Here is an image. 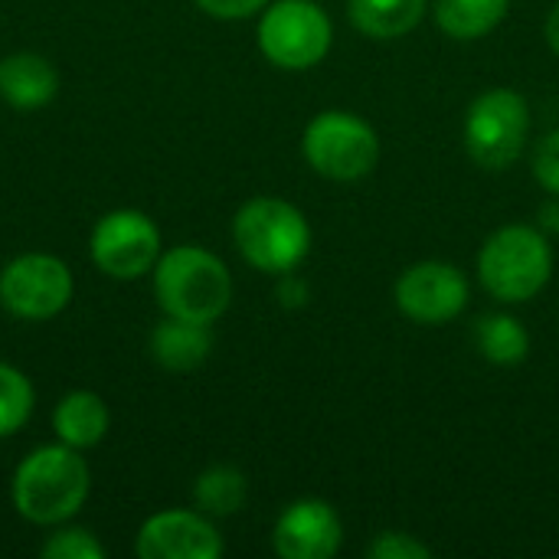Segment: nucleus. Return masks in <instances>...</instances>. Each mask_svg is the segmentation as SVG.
<instances>
[{
    "instance_id": "nucleus-1",
    "label": "nucleus",
    "mask_w": 559,
    "mask_h": 559,
    "mask_svg": "<svg viewBox=\"0 0 559 559\" xmlns=\"http://www.w3.org/2000/svg\"><path fill=\"white\" fill-rule=\"evenodd\" d=\"M72 445H43L29 452L13 475V508L29 524L49 527L69 521L88 498V465Z\"/></svg>"
},
{
    "instance_id": "nucleus-2",
    "label": "nucleus",
    "mask_w": 559,
    "mask_h": 559,
    "mask_svg": "<svg viewBox=\"0 0 559 559\" xmlns=\"http://www.w3.org/2000/svg\"><path fill=\"white\" fill-rule=\"evenodd\" d=\"M154 295L167 318L213 324L233 301V278L213 252L177 246L157 259Z\"/></svg>"
},
{
    "instance_id": "nucleus-3",
    "label": "nucleus",
    "mask_w": 559,
    "mask_h": 559,
    "mask_svg": "<svg viewBox=\"0 0 559 559\" xmlns=\"http://www.w3.org/2000/svg\"><path fill=\"white\" fill-rule=\"evenodd\" d=\"M233 239L249 265L259 272H292L311 246V229L301 216L285 200L275 197H259L249 200L233 223Z\"/></svg>"
},
{
    "instance_id": "nucleus-4",
    "label": "nucleus",
    "mask_w": 559,
    "mask_h": 559,
    "mask_svg": "<svg viewBox=\"0 0 559 559\" xmlns=\"http://www.w3.org/2000/svg\"><path fill=\"white\" fill-rule=\"evenodd\" d=\"M554 272V252L547 239L531 226H504L495 233L481 255H478V275L485 288L498 301H527L534 298Z\"/></svg>"
},
{
    "instance_id": "nucleus-5",
    "label": "nucleus",
    "mask_w": 559,
    "mask_h": 559,
    "mask_svg": "<svg viewBox=\"0 0 559 559\" xmlns=\"http://www.w3.org/2000/svg\"><path fill=\"white\" fill-rule=\"evenodd\" d=\"M527 102L511 88H491L472 102L465 118V144L478 167L508 170L527 141Z\"/></svg>"
},
{
    "instance_id": "nucleus-6",
    "label": "nucleus",
    "mask_w": 559,
    "mask_h": 559,
    "mask_svg": "<svg viewBox=\"0 0 559 559\" xmlns=\"http://www.w3.org/2000/svg\"><path fill=\"white\" fill-rule=\"evenodd\" d=\"M305 157L321 177L360 180L380 160V138L350 111H324L305 131Z\"/></svg>"
},
{
    "instance_id": "nucleus-7",
    "label": "nucleus",
    "mask_w": 559,
    "mask_h": 559,
    "mask_svg": "<svg viewBox=\"0 0 559 559\" xmlns=\"http://www.w3.org/2000/svg\"><path fill=\"white\" fill-rule=\"evenodd\" d=\"M259 49L278 69H311L331 49V20L311 0H278L262 13Z\"/></svg>"
},
{
    "instance_id": "nucleus-8",
    "label": "nucleus",
    "mask_w": 559,
    "mask_h": 559,
    "mask_svg": "<svg viewBox=\"0 0 559 559\" xmlns=\"http://www.w3.org/2000/svg\"><path fill=\"white\" fill-rule=\"evenodd\" d=\"M72 298V272L62 259L46 252L16 255L0 272V305L23 321H46Z\"/></svg>"
},
{
    "instance_id": "nucleus-9",
    "label": "nucleus",
    "mask_w": 559,
    "mask_h": 559,
    "mask_svg": "<svg viewBox=\"0 0 559 559\" xmlns=\"http://www.w3.org/2000/svg\"><path fill=\"white\" fill-rule=\"evenodd\" d=\"M92 262L111 278H141L160 259V233L141 210H115L92 229Z\"/></svg>"
},
{
    "instance_id": "nucleus-10",
    "label": "nucleus",
    "mask_w": 559,
    "mask_h": 559,
    "mask_svg": "<svg viewBox=\"0 0 559 559\" xmlns=\"http://www.w3.org/2000/svg\"><path fill=\"white\" fill-rule=\"evenodd\" d=\"M396 305L419 324H445L468 305V282L445 262H419L396 282Z\"/></svg>"
},
{
    "instance_id": "nucleus-11",
    "label": "nucleus",
    "mask_w": 559,
    "mask_h": 559,
    "mask_svg": "<svg viewBox=\"0 0 559 559\" xmlns=\"http://www.w3.org/2000/svg\"><path fill=\"white\" fill-rule=\"evenodd\" d=\"M223 540L216 527L193 511H164L144 521L138 531L141 559H216Z\"/></svg>"
},
{
    "instance_id": "nucleus-12",
    "label": "nucleus",
    "mask_w": 559,
    "mask_h": 559,
    "mask_svg": "<svg viewBox=\"0 0 559 559\" xmlns=\"http://www.w3.org/2000/svg\"><path fill=\"white\" fill-rule=\"evenodd\" d=\"M272 544L285 559H331L341 550V521L324 501H298L278 518Z\"/></svg>"
},
{
    "instance_id": "nucleus-13",
    "label": "nucleus",
    "mask_w": 559,
    "mask_h": 559,
    "mask_svg": "<svg viewBox=\"0 0 559 559\" xmlns=\"http://www.w3.org/2000/svg\"><path fill=\"white\" fill-rule=\"evenodd\" d=\"M59 75L46 56L36 52H13L0 59V98L20 111L43 108L56 98Z\"/></svg>"
},
{
    "instance_id": "nucleus-14",
    "label": "nucleus",
    "mask_w": 559,
    "mask_h": 559,
    "mask_svg": "<svg viewBox=\"0 0 559 559\" xmlns=\"http://www.w3.org/2000/svg\"><path fill=\"white\" fill-rule=\"evenodd\" d=\"M213 347V334L206 324L197 321H183V318H167L154 328L151 334V354L164 370L183 373L200 367L210 357Z\"/></svg>"
},
{
    "instance_id": "nucleus-15",
    "label": "nucleus",
    "mask_w": 559,
    "mask_h": 559,
    "mask_svg": "<svg viewBox=\"0 0 559 559\" xmlns=\"http://www.w3.org/2000/svg\"><path fill=\"white\" fill-rule=\"evenodd\" d=\"M52 429L62 445L92 449L108 432V406L98 393H88V390L66 393L52 413Z\"/></svg>"
},
{
    "instance_id": "nucleus-16",
    "label": "nucleus",
    "mask_w": 559,
    "mask_h": 559,
    "mask_svg": "<svg viewBox=\"0 0 559 559\" xmlns=\"http://www.w3.org/2000/svg\"><path fill=\"white\" fill-rule=\"evenodd\" d=\"M426 0H350V23L373 39H396L423 20Z\"/></svg>"
},
{
    "instance_id": "nucleus-17",
    "label": "nucleus",
    "mask_w": 559,
    "mask_h": 559,
    "mask_svg": "<svg viewBox=\"0 0 559 559\" xmlns=\"http://www.w3.org/2000/svg\"><path fill=\"white\" fill-rule=\"evenodd\" d=\"M508 3L511 0H436V20L455 39H478L504 20Z\"/></svg>"
},
{
    "instance_id": "nucleus-18",
    "label": "nucleus",
    "mask_w": 559,
    "mask_h": 559,
    "mask_svg": "<svg viewBox=\"0 0 559 559\" xmlns=\"http://www.w3.org/2000/svg\"><path fill=\"white\" fill-rule=\"evenodd\" d=\"M193 501L203 514L229 518L246 504V475L229 465H216L197 478Z\"/></svg>"
},
{
    "instance_id": "nucleus-19",
    "label": "nucleus",
    "mask_w": 559,
    "mask_h": 559,
    "mask_svg": "<svg viewBox=\"0 0 559 559\" xmlns=\"http://www.w3.org/2000/svg\"><path fill=\"white\" fill-rule=\"evenodd\" d=\"M478 347L491 364L511 367L521 364L531 350V337L521 328L518 318L508 314H488L485 321H478Z\"/></svg>"
},
{
    "instance_id": "nucleus-20",
    "label": "nucleus",
    "mask_w": 559,
    "mask_h": 559,
    "mask_svg": "<svg viewBox=\"0 0 559 559\" xmlns=\"http://www.w3.org/2000/svg\"><path fill=\"white\" fill-rule=\"evenodd\" d=\"M29 413H33V386H29V380L16 367L0 364V439L23 429Z\"/></svg>"
},
{
    "instance_id": "nucleus-21",
    "label": "nucleus",
    "mask_w": 559,
    "mask_h": 559,
    "mask_svg": "<svg viewBox=\"0 0 559 559\" xmlns=\"http://www.w3.org/2000/svg\"><path fill=\"white\" fill-rule=\"evenodd\" d=\"M46 559H102L105 557V547L88 534V531H79V527H66L59 534H52L43 550Z\"/></svg>"
},
{
    "instance_id": "nucleus-22",
    "label": "nucleus",
    "mask_w": 559,
    "mask_h": 559,
    "mask_svg": "<svg viewBox=\"0 0 559 559\" xmlns=\"http://www.w3.org/2000/svg\"><path fill=\"white\" fill-rule=\"evenodd\" d=\"M370 559H429L432 550L419 540H413L409 534H383L367 547Z\"/></svg>"
},
{
    "instance_id": "nucleus-23",
    "label": "nucleus",
    "mask_w": 559,
    "mask_h": 559,
    "mask_svg": "<svg viewBox=\"0 0 559 559\" xmlns=\"http://www.w3.org/2000/svg\"><path fill=\"white\" fill-rule=\"evenodd\" d=\"M534 174L537 180L559 197V131L547 134L534 151Z\"/></svg>"
},
{
    "instance_id": "nucleus-24",
    "label": "nucleus",
    "mask_w": 559,
    "mask_h": 559,
    "mask_svg": "<svg viewBox=\"0 0 559 559\" xmlns=\"http://www.w3.org/2000/svg\"><path fill=\"white\" fill-rule=\"evenodd\" d=\"M197 7L219 20H246L255 10H262L265 0H197Z\"/></svg>"
},
{
    "instance_id": "nucleus-25",
    "label": "nucleus",
    "mask_w": 559,
    "mask_h": 559,
    "mask_svg": "<svg viewBox=\"0 0 559 559\" xmlns=\"http://www.w3.org/2000/svg\"><path fill=\"white\" fill-rule=\"evenodd\" d=\"M547 43L554 46V52H559V3L554 7L550 20H547Z\"/></svg>"
},
{
    "instance_id": "nucleus-26",
    "label": "nucleus",
    "mask_w": 559,
    "mask_h": 559,
    "mask_svg": "<svg viewBox=\"0 0 559 559\" xmlns=\"http://www.w3.org/2000/svg\"><path fill=\"white\" fill-rule=\"evenodd\" d=\"M544 216H550V219H547V226H554V229H559V213H554V210H547Z\"/></svg>"
}]
</instances>
